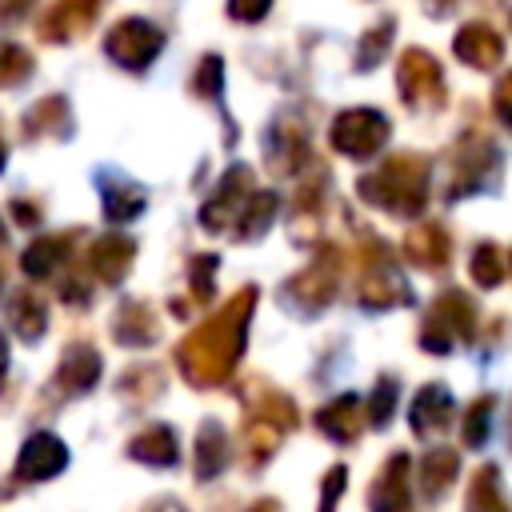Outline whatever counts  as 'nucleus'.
<instances>
[{"mask_svg":"<svg viewBox=\"0 0 512 512\" xmlns=\"http://www.w3.org/2000/svg\"><path fill=\"white\" fill-rule=\"evenodd\" d=\"M448 392H440V388H432V392H424L420 396V404H416V428L420 432H428V428H440L444 420H448Z\"/></svg>","mask_w":512,"mask_h":512,"instance_id":"obj_2","label":"nucleus"},{"mask_svg":"<svg viewBox=\"0 0 512 512\" xmlns=\"http://www.w3.org/2000/svg\"><path fill=\"white\" fill-rule=\"evenodd\" d=\"M492 104H496V116H500V120L512 128V72H508V76L496 84V92H492Z\"/></svg>","mask_w":512,"mask_h":512,"instance_id":"obj_6","label":"nucleus"},{"mask_svg":"<svg viewBox=\"0 0 512 512\" xmlns=\"http://www.w3.org/2000/svg\"><path fill=\"white\" fill-rule=\"evenodd\" d=\"M472 276H476V284H484V288L500 284L504 260H500V248H496V244H480V248H476V256H472Z\"/></svg>","mask_w":512,"mask_h":512,"instance_id":"obj_3","label":"nucleus"},{"mask_svg":"<svg viewBox=\"0 0 512 512\" xmlns=\"http://www.w3.org/2000/svg\"><path fill=\"white\" fill-rule=\"evenodd\" d=\"M456 52H460V56H464L472 68H492V64L500 60L504 44H500V36H496L492 28L472 24V28H464V32L456 36Z\"/></svg>","mask_w":512,"mask_h":512,"instance_id":"obj_1","label":"nucleus"},{"mask_svg":"<svg viewBox=\"0 0 512 512\" xmlns=\"http://www.w3.org/2000/svg\"><path fill=\"white\" fill-rule=\"evenodd\" d=\"M488 412H492V400H476V404H472L468 428H464V440H468V444H484V436H488Z\"/></svg>","mask_w":512,"mask_h":512,"instance_id":"obj_4","label":"nucleus"},{"mask_svg":"<svg viewBox=\"0 0 512 512\" xmlns=\"http://www.w3.org/2000/svg\"><path fill=\"white\" fill-rule=\"evenodd\" d=\"M452 472H456V452H436V456L428 460V484L436 480V488H444Z\"/></svg>","mask_w":512,"mask_h":512,"instance_id":"obj_5","label":"nucleus"}]
</instances>
